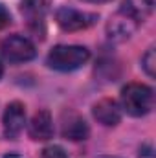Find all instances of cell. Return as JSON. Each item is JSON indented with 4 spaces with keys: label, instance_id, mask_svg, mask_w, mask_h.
Masks as SVG:
<instances>
[{
    "label": "cell",
    "instance_id": "cell-1",
    "mask_svg": "<svg viewBox=\"0 0 156 158\" xmlns=\"http://www.w3.org/2000/svg\"><path fill=\"white\" fill-rule=\"evenodd\" d=\"M90 59V52L84 46L77 44H59L50 50L46 64L57 72H72L84 66Z\"/></svg>",
    "mask_w": 156,
    "mask_h": 158
},
{
    "label": "cell",
    "instance_id": "cell-2",
    "mask_svg": "<svg viewBox=\"0 0 156 158\" xmlns=\"http://www.w3.org/2000/svg\"><path fill=\"white\" fill-rule=\"evenodd\" d=\"M121 107L134 118L147 116L154 107V92L142 83H129L121 90Z\"/></svg>",
    "mask_w": 156,
    "mask_h": 158
},
{
    "label": "cell",
    "instance_id": "cell-3",
    "mask_svg": "<svg viewBox=\"0 0 156 158\" xmlns=\"http://www.w3.org/2000/svg\"><path fill=\"white\" fill-rule=\"evenodd\" d=\"M2 55L9 63H28L37 55V48L24 35H11L2 40Z\"/></svg>",
    "mask_w": 156,
    "mask_h": 158
},
{
    "label": "cell",
    "instance_id": "cell-4",
    "mask_svg": "<svg viewBox=\"0 0 156 158\" xmlns=\"http://www.w3.org/2000/svg\"><path fill=\"white\" fill-rule=\"evenodd\" d=\"M97 15L96 13H88V11H79L74 7H61L55 13V20L57 24L64 30V31H81L86 30L90 26H94L97 22Z\"/></svg>",
    "mask_w": 156,
    "mask_h": 158
},
{
    "label": "cell",
    "instance_id": "cell-5",
    "mask_svg": "<svg viewBox=\"0 0 156 158\" xmlns=\"http://www.w3.org/2000/svg\"><path fill=\"white\" fill-rule=\"evenodd\" d=\"M2 123H4L6 138L9 140L18 138V134L24 131V125H26V107L20 101H11L4 110Z\"/></svg>",
    "mask_w": 156,
    "mask_h": 158
},
{
    "label": "cell",
    "instance_id": "cell-6",
    "mask_svg": "<svg viewBox=\"0 0 156 158\" xmlns=\"http://www.w3.org/2000/svg\"><path fill=\"white\" fill-rule=\"evenodd\" d=\"M92 112H94V118L105 127H116L121 121V107L117 105V101L109 99V98L94 103Z\"/></svg>",
    "mask_w": 156,
    "mask_h": 158
},
{
    "label": "cell",
    "instance_id": "cell-7",
    "mask_svg": "<svg viewBox=\"0 0 156 158\" xmlns=\"http://www.w3.org/2000/svg\"><path fill=\"white\" fill-rule=\"evenodd\" d=\"M63 136L66 140H72V142H81V140H86L88 134H90V129H88V123L83 119V116H79L76 112H68L63 116V129H61Z\"/></svg>",
    "mask_w": 156,
    "mask_h": 158
},
{
    "label": "cell",
    "instance_id": "cell-8",
    "mask_svg": "<svg viewBox=\"0 0 156 158\" xmlns=\"http://www.w3.org/2000/svg\"><path fill=\"white\" fill-rule=\"evenodd\" d=\"M140 26L130 20L129 17H125L123 13L117 11L116 15L110 17L109 24H107V35L112 40H127L129 37H132V33L138 30Z\"/></svg>",
    "mask_w": 156,
    "mask_h": 158
},
{
    "label": "cell",
    "instance_id": "cell-9",
    "mask_svg": "<svg viewBox=\"0 0 156 158\" xmlns=\"http://www.w3.org/2000/svg\"><path fill=\"white\" fill-rule=\"evenodd\" d=\"M20 11H22L26 22H28L30 30H33L37 35L42 37V33H44V19H46L42 2L40 0H24L20 4Z\"/></svg>",
    "mask_w": 156,
    "mask_h": 158
},
{
    "label": "cell",
    "instance_id": "cell-10",
    "mask_svg": "<svg viewBox=\"0 0 156 158\" xmlns=\"http://www.w3.org/2000/svg\"><path fill=\"white\" fill-rule=\"evenodd\" d=\"M28 132L33 140H50L53 136V119L48 110H39L33 114V118L28 125Z\"/></svg>",
    "mask_w": 156,
    "mask_h": 158
},
{
    "label": "cell",
    "instance_id": "cell-11",
    "mask_svg": "<svg viewBox=\"0 0 156 158\" xmlns=\"http://www.w3.org/2000/svg\"><path fill=\"white\" fill-rule=\"evenodd\" d=\"M117 11L123 13L125 17H129L130 20H134L140 26L153 13V0H123L121 7Z\"/></svg>",
    "mask_w": 156,
    "mask_h": 158
},
{
    "label": "cell",
    "instance_id": "cell-12",
    "mask_svg": "<svg viewBox=\"0 0 156 158\" xmlns=\"http://www.w3.org/2000/svg\"><path fill=\"white\" fill-rule=\"evenodd\" d=\"M142 68L145 70V74L149 77H154V72H156V53H154V46H151L143 57H142Z\"/></svg>",
    "mask_w": 156,
    "mask_h": 158
},
{
    "label": "cell",
    "instance_id": "cell-13",
    "mask_svg": "<svg viewBox=\"0 0 156 158\" xmlns=\"http://www.w3.org/2000/svg\"><path fill=\"white\" fill-rule=\"evenodd\" d=\"M40 158H68V155L61 145H48L42 149Z\"/></svg>",
    "mask_w": 156,
    "mask_h": 158
},
{
    "label": "cell",
    "instance_id": "cell-14",
    "mask_svg": "<svg viewBox=\"0 0 156 158\" xmlns=\"http://www.w3.org/2000/svg\"><path fill=\"white\" fill-rule=\"evenodd\" d=\"M9 22H11V15H9V11L0 4V30H4L6 26H9Z\"/></svg>",
    "mask_w": 156,
    "mask_h": 158
},
{
    "label": "cell",
    "instance_id": "cell-15",
    "mask_svg": "<svg viewBox=\"0 0 156 158\" xmlns=\"http://www.w3.org/2000/svg\"><path fill=\"white\" fill-rule=\"evenodd\" d=\"M83 2H90V4H103V2H109V0H83Z\"/></svg>",
    "mask_w": 156,
    "mask_h": 158
},
{
    "label": "cell",
    "instance_id": "cell-16",
    "mask_svg": "<svg viewBox=\"0 0 156 158\" xmlns=\"http://www.w3.org/2000/svg\"><path fill=\"white\" fill-rule=\"evenodd\" d=\"M2 158H22V156H18V155H6V156H2Z\"/></svg>",
    "mask_w": 156,
    "mask_h": 158
},
{
    "label": "cell",
    "instance_id": "cell-17",
    "mask_svg": "<svg viewBox=\"0 0 156 158\" xmlns=\"http://www.w3.org/2000/svg\"><path fill=\"white\" fill-rule=\"evenodd\" d=\"M2 74H4V66H2V61H0V77H2Z\"/></svg>",
    "mask_w": 156,
    "mask_h": 158
}]
</instances>
